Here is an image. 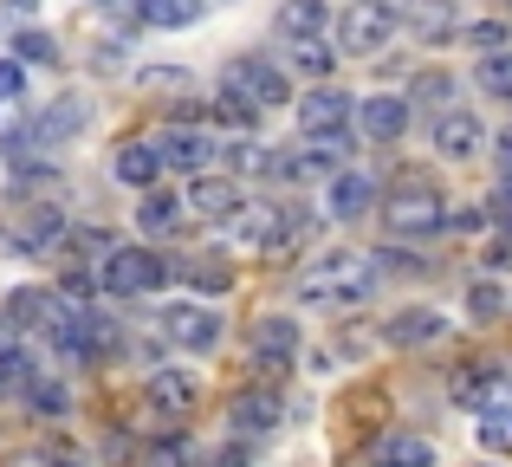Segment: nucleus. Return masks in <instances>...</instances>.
Segmentation results:
<instances>
[{"mask_svg": "<svg viewBox=\"0 0 512 467\" xmlns=\"http://www.w3.org/2000/svg\"><path fill=\"white\" fill-rule=\"evenodd\" d=\"M376 292V253H325L299 273V305L312 312H350Z\"/></svg>", "mask_w": 512, "mask_h": 467, "instance_id": "nucleus-1", "label": "nucleus"}, {"mask_svg": "<svg viewBox=\"0 0 512 467\" xmlns=\"http://www.w3.org/2000/svg\"><path fill=\"white\" fill-rule=\"evenodd\" d=\"M169 279H175V266L156 247H111L104 266H98V286L111 292V299H143V292L169 286Z\"/></svg>", "mask_w": 512, "mask_h": 467, "instance_id": "nucleus-2", "label": "nucleus"}, {"mask_svg": "<svg viewBox=\"0 0 512 467\" xmlns=\"http://www.w3.org/2000/svg\"><path fill=\"white\" fill-rule=\"evenodd\" d=\"M383 221H389V234L422 240V234H441V228H448V202H441V195L428 189V182H402V189L389 195Z\"/></svg>", "mask_w": 512, "mask_h": 467, "instance_id": "nucleus-3", "label": "nucleus"}, {"mask_svg": "<svg viewBox=\"0 0 512 467\" xmlns=\"http://www.w3.org/2000/svg\"><path fill=\"white\" fill-rule=\"evenodd\" d=\"M247 357L260 364V377H279V370H292V364H299V318H286V312L253 318Z\"/></svg>", "mask_w": 512, "mask_h": 467, "instance_id": "nucleus-4", "label": "nucleus"}, {"mask_svg": "<svg viewBox=\"0 0 512 467\" xmlns=\"http://www.w3.org/2000/svg\"><path fill=\"white\" fill-rule=\"evenodd\" d=\"M85 124H91V104H85V98H59V104H46V111H39L26 130H13L7 150H52V143L78 137Z\"/></svg>", "mask_w": 512, "mask_h": 467, "instance_id": "nucleus-5", "label": "nucleus"}, {"mask_svg": "<svg viewBox=\"0 0 512 467\" xmlns=\"http://www.w3.org/2000/svg\"><path fill=\"white\" fill-rule=\"evenodd\" d=\"M221 331H227L221 312L201 305V299H182V305H169V312H163V338L175 344V351H214Z\"/></svg>", "mask_w": 512, "mask_h": 467, "instance_id": "nucleus-6", "label": "nucleus"}, {"mask_svg": "<svg viewBox=\"0 0 512 467\" xmlns=\"http://www.w3.org/2000/svg\"><path fill=\"white\" fill-rule=\"evenodd\" d=\"M150 143H156V156H163V169H182V176H208V163L221 156L201 124H169L163 137H150Z\"/></svg>", "mask_w": 512, "mask_h": 467, "instance_id": "nucleus-7", "label": "nucleus"}, {"mask_svg": "<svg viewBox=\"0 0 512 467\" xmlns=\"http://www.w3.org/2000/svg\"><path fill=\"white\" fill-rule=\"evenodd\" d=\"M221 85L240 91L253 111H279V104H286V72H279V65H266V59H234Z\"/></svg>", "mask_w": 512, "mask_h": 467, "instance_id": "nucleus-8", "label": "nucleus"}, {"mask_svg": "<svg viewBox=\"0 0 512 467\" xmlns=\"http://www.w3.org/2000/svg\"><path fill=\"white\" fill-rule=\"evenodd\" d=\"M227 422H234L240 442H253V435H273L279 422H286V403H279L273 383H253V390L234 396V409H227Z\"/></svg>", "mask_w": 512, "mask_h": 467, "instance_id": "nucleus-9", "label": "nucleus"}, {"mask_svg": "<svg viewBox=\"0 0 512 467\" xmlns=\"http://www.w3.org/2000/svg\"><path fill=\"white\" fill-rule=\"evenodd\" d=\"M65 240V208L39 202V208H20V215L7 221V247L13 253H52Z\"/></svg>", "mask_w": 512, "mask_h": 467, "instance_id": "nucleus-10", "label": "nucleus"}, {"mask_svg": "<svg viewBox=\"0 0 512 467\" xmlns=\"http://www.w3.org/2000/svg\"><path fill=\"white\" fill-rule=\"evenodd\" d=\"M389 33H396V13H389V0H376V7H363V0H357V7L338 20V46H344V52H383Z\"/></svg>", "mask_w": 512, "mask_h": 467, "instance_id": "nucleus-11", "label": "nucleus"}, {"mask_svg": "<svg viewBox=\"0 0 512 467\" xmlns=\"http://www.w3.org/2000/svg\"><path fill=\"white\" fill-rule=\"evenodd\" d=\"M195 396H201V383H195V370H182V364L150 370V383H143V403H150L156 416H195Z\"/></svg>", "mask_w": 512, "mask_h": 467, "instance_id": "nucleus-12", "label": "nucleus"}, {"mask_svg": "<svg viewBox=\"0 0 512 467\" xmlns=\"http://www.w3.org/2000/svg\"><path fill=\"white\" fill-rule=\"evenodd\" d=\"M350 117H357V104L344 98V91L318 85L312 98H299V130L305 137H350Z\"/></svg>", "mask_w": 512, "mask_h": 467, "instance_id": "nucleus-13", "label": "nucleus"}, {"mask_svg": "<svg viewBox=\"0 0 512 467\" xmlns=\"http://www.w3.org/2000/svg\"><path fill=\"white\" fill-rule=\"evenodd\" d=\"M480 143H487V130H480L474 111H454V104H448V111L435 117V156H448V163H474Z\"/></svg>", "mask_w": 512, "mask_h": 467, "instance_id": "nucleus-14", "label": "nucleus"}, {"mask_svg": "<svg viewBox=\"0 0 512 467\" xmlns=\"http://www.w3.org/2000/svg\"><path fill=\"white\" fill-rule=\"evenodd\" d=\"M240 208V189L227 176H188L182 189V215H201V221H234Z\"/></svg>", "mask_w": 512, "mask_h": 467, "instance_id": "nucleus-15", "label": "nucleus"}, {"mask_svg": "<svg viewBox=\"0 0 512 467\" xmlns=\"http://www.w3.org/2000/svg\"><path fill=\"white\" fill-rule=\"evenodd\" d=\"M357 124L370 130L376 143H396L402 130H409V98H396V91H376V98H357Z\"/></svg>", "mask_w": 512, "mask_h": 467, "instance_id": "nucleus-16", "label": "nucleus"}, {"mask_svg": "<svg viewBox=\"0 0 512 467\" xmlns=\"http://www.w3.org/2000/svg\"><path fill=\"white\" fill-rule=\"evenodd\" d=\"M396 26H409L415 39H448L454 33V7L448 0H389Z\"/></svg>", "mask_w": 512, "mask_h": 467, "instance_id": "nucleus-17", "label": "nucleus"}, {"mask_svg": "<svg viewBox=\"0 0 512 467\" xmlns=\"http://www.w3.org/2000/svg\"><path fill=\"white\" fill-rule=\"evenodd\" d=\"M370 202H376L370 176H357V169H338V176H331V195H325L331 221H363V215H370Z\"/></svg>", "mask_w": 512, "mask_h": 467, "instance_id": "nucleus-18", "label": "nucleus"}, {"mask_svg": "<svg viewBox=\"0 0 512 467\" xmlns=\"http://www.w3.org/2000/svg\"><path fill=\"white\" fill-rule=\"evenodd\" d=\"M500 396H506V377L493 364H467L461 377H454V403H467V409H500Z\"/></svg>", "mask_w": 512, "mask_h": 467, "instance_id": "nucleus-19", "label": "nucleus"}, {"mask_svg": "<svg viewBox=\"0 0 512 467\" xmlns=\"http://www.w3.org/2000/svg\"><path fill=\"white\" fill-rule=\"evenodd\" d=\"M312 234H318V215H312V208H279L273 240H266V253H260V260H292V253H299Z\"/></svg>", "mask_w": 512, "mask_h": 467, "instance_id": "nucleus-20", "label": "nucleus"}, {"mask_svg": "<svg viewBox=\"0 0 512 467\" xmlns=\"http://www.w3.org/2000/svg\"><path fill=\"white\" fill-rule=\"evenodd\" d=\"M111 169H117V182H124V189L150 195V189H156V176H163V156H156V143H124Z\"/></svg>", "mask_w": 512, "mask_h": 467, "instance_id": "nucleus-21", "label": "nucleus"}, {"mask_svg": "<svg viewBox=\"0 0 512 467\" xmlns=\"http://www.w3.org/2000/svg\"><path fill=\"white\" fill-rule=\"evenodd\" d=\"M383 338L389 344H435V338H448V318L428 312V305H409V312H396L383 325Z\"/></svg>", "mask_w": 512, "mask_h": 467, "instance_id": "nucleus-22", "label": "nucleus"}, {"mask_svg": "<svg viewBox=\"0 0 512 467\" xmlns=\"http://www.w3.org/2000/svg\"><path fill=\"white\" fill-rule=\"evenodd\" d=\"M370 467H435V448L422 435H383L370 448Z\"/></svg>", "mask_w": 512, "mask_h": 467, "instance_id": "nucleus-23", "label": "nucleus"}, {"mask_svg": "<svg viewBox=\"0 0 512 467\" xmlns=\"http://www.w3.org/2000/svg\"><path fill=\"white\" fill-rule=\"evenodd\" d=\"M201 7H208V0H130V13H137L143 26H163V33H175V26H195Z\"/></svg>", "mask_w": 512, "mask_h": 467, "instance_id": "nucleus-24", "label": "nucleus"}, {"mask_svg": "<svg viewBox=\"0 0 512 467\" xmlns=\"http://www.w3.org/2000/svg\"><path fill=\"white\" fill-rule=\"evenodd\" d=\"M182 195H163V189H150V195H143V208H137V228L143 234H175V228H182Z\"/></svg>", "mask_w": 512, "mask_h": 467, "instance_id": "nucleus-25", "label": "nucleus"}, {"mask_svg": "<svg viewBox=\"0 0 512 467\" xmlns=\"http://www.w3.org/2000/svg\"><path fill=\"white\" fill-rule=\"evenodd\" d=\"M279 33L299 46V39H318L325 33V0H286L279 7Z\"/></svg>", "mask_w": 512, "mask_h": 467, "instance_id": "nucleus-26", "label": "nucleus"}, {"mask_svg": "<svg viewBox=\"0 0 512 467\" xmlns=\"http://www.w3.org/2000/svg\"><path fill=\"white\" fill-rule=\"evenodd\" d=\"M273 221H279V208H247V215H234V240H240V247H253V253H266Z\"/></svg>", "mask_w": 512, "mask_h": 467, "instance_id": "nucleus-27", "label": "nucleus"}, {"mask_svg": "<svg viewBox=\"0 0 512 467\" xmlns=\"http://www.w3.org/2000/svg\"><path fill=\"white\" fill-rule=\"evenodd\" d=\"M292 65H299L305 78H331L338 72V52H331L325 39H299V46H292Z\"/></svg>", "mask_w": 512, "mask_h": 467, "instance_id": "nucleus-28", "label": "nucleus"}, {"mask_svg": "<svg viewBox=\"0 0 512 467\" xmlns=\"http://www.w3.org/2000/svg\"><path fill=\"white\" fill-rule=\"evenodd\" d=\"M467 312H474L480 325H493V318L506 312V286L500 279H474V286H467Z\"/></svg>", "mask_w": 512, "mask_h": 467, "instance_id": "nucleus-29", "label": "nucleus"}, {"mask_svg": "<svg viewBox=\"0 0 512 467\" xmlns=\"http://www.w3.org/2000/svg\"><path fill=\"white\" fill-rule=\"evenodd\" d=\"M480 91H493V98L512 104V52H487V59H480Z\"/></svg>", "mask_w": 512, "mask_h": 467, "instance_id": "nucleus-30", "label": "nucleus"}, {"mask_svg": "<svg viewBox=\"0 0 512 467\" xmlns=\"http://www.w3.org/2000/svg\"><path fill=\"white\" fill-rule=\"evenodd\" d=\"M26 383V403L46 409V416H65V383L59 377H20Z\"/></svg>", "mask_w": 512, "mask_h": 467, "instance_id": "nucleus-31", "label": "nucleus"}, {"mask_svg": "<svg viewBox=\"0 0 512 467\" xmlns=\"http://www.w3.org/2000/svg\"><path fill=\"white\" fill-rule=\"evenodd\" d=\"M480 448L512 455V409H487V416H480Z\"/></svg>", "mask_w": 512, "mask_h": 467, "instance_id": "nucleus-32", "label": "nucleus"}, {"mask_svg": "<svg viewBox=\"0 0 512 467\" xmlns=\"http://www.w3.org/2000/svg\"><path fill=\"white\" fill-rule=\"evenodd\" d=\"M13 52H20V65H52V59H59L46 33H20V39H13Z\"/></svg>", "mask_w": 512, "mask_h": 467, "instance_id": "nucleus-33", "label": "nucleus"}, {"mask_svg": "<svg viewBox=\"0 0 512 467\" xmlns=\"http://www.w3.org/2000/svg\"><path fill=\"white\" fill-rule=\"evenodd\" d=\"M214 117H227V124H253L260 111H253V104L240 98V91H227V85H221V98H214Z\"/></svg>", "mask_w": 512, "mask_h": 467, "instance_id": "nucleus-34", "label": "nucleus"}, {"mask_svg": "<svg viewBox=\"0 0 512 467\" xmlns=\"http://www.w3.org/2000/svg\"><path fill=\"white\" fill-rule=\"evenodd\" d=\"M20 98H26V65L0 59V104H20Z\"/></svg>", "mask_w": 512, "mask_h": 467, "instance_id": "nucleus-35", "label": "nucleus"}, {"mask_svg": "<svg viewBox=\"0 0 512 467\" xmlns=\"http://www.w3.org/2000/svg\"><path fill=\"white\" fill-rule=\"evenodd\" d=\"M227 163H234V169H273V163H266V150H260V143H253V137H240V143H227Z\"/></svg>", "mask_w": 512, "mask_h": 467, "instance_id": "nucleus-36", "label": "nucleus"}, {"mask_svg": "<svg viewBox=\"0 0 512 467\" xmlns=\"http://www.w3.org/2000/svg\"><path fill=\"white\" fill-rule=\"evenodd\" d=\"M182 279H188V286H201V292H227V279H234V273H227V266H182Z\"/></svg>", "mask_w": 512, "mask_h": 467, "instance_id": "nucleus-37", "label": "nucleus"}, {"mask_svg": "<svg viewBox=\"0 0 512 467\" xmlns=\"http://www.w3.org/2000/svg\"><path fill=\"white\" fill-rule=\"evenodd\" d=\"M247 461H253V448L240 442V435H234L227 448H214V455H208V467H247Z\"/></svg>", "mask_w": 512, "mask_h": 467, "instance_id": "nucleus-38", "label": "nucleus"}, {"mask_svg": "<svg viewBox=\"0 0 512 467\" xmlns=\"http://www.w3.org/2000/svg\"><path fill=\"white\" fill-rule=\"evenodd\" d=\"M46 461L52 467H91V455H78L72 442H46Z\"/></svg>", "mask_w": 512, "mask_h": 467, "instance_id": "nucleus-39", "label": "nucleus"}, {"mask_svg": "<svg viewBox=\"0 0 512 467\" xmlns=\"http://www.w3.org/2000/svg\"><path fill=\"white\" fill-rule=\"evenodd\" d=\"M182 461H188L182 442H156V448H150V467H182Z\"/></svg>", "mask_w": 512, "mask_h": 467, "instance_id": "nucleus-40", "label": "nucleus"}, {"mask_svg": "<svg viewBox=\"0 0 512 467\" xmlns=\"http://www.w3.org/2000/svg\"><path fill=\"white\" fill-rule=\"evenodd\" d=\"M467 39H474V46H500L506 26H467Z\"/></svg>", "mask_w": 512, "mask_h": 467, "instance_id": "nucleus-41", "label": "nucleus"}, {"mask_svg": "<svg viewBox=\"0 0 512 467\" xmlns=\"http://www.w3.org/2000/svg\"><path fill=\"white\" fill-rule=\"evenodd\" d=\"M487 260H493V266H512V228H506L500 240H493V253H487Z\"/></svg>", "mask_w": 512, "mask_h": 467, "instance_id": "nucleus-42", "label": "nucleus"}, {"mask_svg": "<svg viewBox=\"0 0 512 467\" xmlns=\"http://www.w3.org/2000/svg\"><path fill=\"white\" fill-rule=\"evenodd\" d=\"M363 7H376V0H363Z\"/></svg>", "mask_w": 512, "mask_h": 467, "instance_id": "nucleus-43", "label": "nucleus"}]
</instances>
